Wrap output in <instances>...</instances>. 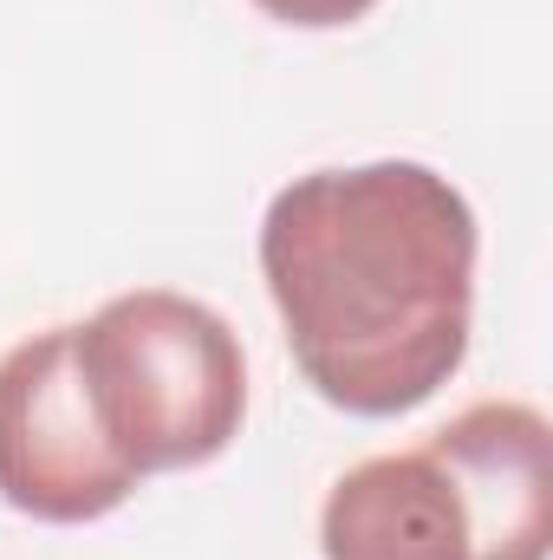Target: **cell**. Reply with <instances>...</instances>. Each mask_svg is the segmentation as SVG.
Returning <instances> with one entry per match:
<instances>
[{"label":"cell","instance_id":"cell-2","mask_svg":"<svg viewBox=\"0 0 553 560\" xmlns=\"http://www.w3.org/2000/svg\"><path fill=\"white\" fill-rule=\"evenodd\" d=\"M553 423L482 398L411 450L352 463L319 502V560H548Z\"/></svg>","mask_w":553,"mask_h":560},{"label":"cell","instance_id":"cell-5","mask_svg":"<svg viewBox=\"0 0 553 560\" xmlns=\"http://www.w3.org/2000/svg\"><path fill=\"white\" fill-rule=\"evenodd\" d=\"M255 7L280 26H293V33H339V26L365 20L378 0H255Z\"/></svg>","mask_w":553,"mask_h":560},{"label":"cell","instance_id":"cell-1","mask_svg":"<svg viewBox=\"0 0 553 560\" xmlns=\"http://www.w3.org/2000/svg\"><path fill=\"white\" fill-rule=\"evenodd\" d=\"M280 339L345 418H411L469 359L482 229L469 196L416 156L306 170L261 215Z\"/></svg>","mask_w":553,"mask_h":560},{"label":"cell","instance_id":"cell-3","mask_svg":"<svg viewBox=\"0 0 553 560\" xmlns=\"http://www.w3.org/2000/svg\"><path fill=\"white\" fill-rule=\"evenodd\" d=\"M72 365L105 443L138 482L202 469L242 436L248 352L196 293H111L85 326H72Z\"/></svg>","mask_w":553,"mask_h":560},{"label":"cell","instance_id":"cell-4","mask_svg":"<svg viewBox=\"0 0 553 560\" xmlns=\"http://www.w3.org/2000/svg\"><path fill=\"white\" fill-rule=\"evenodd\" d=\"M143 482L118 463L85 405L72 326L26 332L0 352V502L46 528L118 515Z\"/></svg>","mask_w":553,"mask_h":560}]
</instances>
